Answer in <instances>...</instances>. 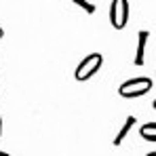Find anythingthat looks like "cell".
Returning <instances> with one entry per match:
<instances>
[{"label": "cell", "mask_w": 156, "mask_h": 156, "mask_svg": "<svg viewBox=\"0 0 156 156\" xmlns=\"http://www.w3.org/2000/svg\"><path fill=\"white\" fill-rule=\"evenodd\" d=\"M135 127V116H127L125 118V125L120 127V131H118V135L114 137V146H120L122 141H125V137L129 135V131Z\"/></svg>", "instance_id": "5b68a950"}, {"label": "cell", "mask_w": 156, "mask_h": 156, "mask_svg": "<svg viewBox=\"0 0 156 156\" xmlns=\"http://www.w3.org/2000/svg\"><path fill=\"white\" fill-rule=\"evenodd\" d=\"M0 133H2V118H0Z\"/></svg>", "instance_id": "9c48e42d"}, {"label": "cell", "mask_w": 156, "mask_h": 156, "mask_svg": "<svg viewBox=\"0 0 156 156\" xmlns=\"http://www.w3.org/2000/svg\"><path fill=\"white\" fill-rule=\"evenodd\" d=\"M150 89H152V80L144 76V78H131L127 82H122V84L118 87V93H120V97H125V99H135V97L146 95Z\"/></svg>", "instance_id": "6da1fadb"}, {"label": "cell", "mask_w": 156, "mask_h": 156, "mask_svg": "<svg viewBox=\"0 0 156 156\" xmlns=\"http://www.w3.org/2000/svg\"><path fill=\"white\" fill-rule=\"evenodd\" d=\"M76 4H78V6H82L87 13H93V11H95V4H91V2H76Z\"/></svg>", "instance_id": "52a82bcc"}, {"label": "cell", "mask_w": 156, "mask_h": 156, "mask_svg": "<svg viewBox=\"0 0 156 156\" xmlns=\"http://www.w3.org/2000/svg\"><path fill=\"white\" fill-rule=\"evenodd\" d=\"M110 21L116 30H122L129 21V2L127 0H114L110 4Z\"/></svg>", "instance_id": "3957f363"}, {"label": "cell", "mask_w": 156, "mask_h": 156, "mask_svg": "<svg viewBox=\"0 0 156 156\" xmlns=\"http://www.w3.org/2000/svg\"><path fill=\"white\" fill-rule=\"evenodd\" d=\"M148 156H154V152H150V154H148Z\"/></svg>", "instance_id": "8fae6325"}, {"label": "cell", "mask_w": 156, "mask_h": 156, "mask_svg": "<svg viewBox=\"0 0 156 156\" xmlns=\"http://www.w3.org/2000/svg\"><path fill=\"white\" fill-rule=\"evenodd\" d=\"M101 63H104V57H101L99 53H91V55H87V57L76 66V72H74L76 80L82 82V80H89L91 76H95V74L99 72Z\"/></svg>", "instance_id": "7a4b0ae2"}, {"label": "cell", "mask_w": 156, "mask_h": 156, "mask_svg": "<svg viewBox=\"0 0 156 156\" xmlns=\"http://www.w3.org/2000/svg\"><path fill=\"white\" fill-rule=\"evenodd\" d=\"M139 135H141L146 141H150V144H156V122H146V125H141V129H139Z\"/></svg>", "instance_id": "8992f818"}, {"label": "cell", "mask_w": 156, "mask_h": 156, "mask_svg": "<svg viewBox=\"0 0 156 156\" xmlns=\"http://www.w3.org/2000/svg\"><path fill=\"white\" fill-rule=\"evenodd\" d=\"M2 36H4V32H2V27H0V38H2Z\"/></svg>", "instance_id": "ba28073f"}, {"label": "cell", "mask_w": 156, "mask_h": 156, "mask_svg": "<svg viewBox=\"0 0 156 156\" xmlns=\"http://www.w3.org/2000/svg\"><path fill=\"white\" fill-rule=\"evenodd\" d=\"M0 156H9V154H6V152H0Z\"/></svg>", "instance_id": "30bf717a"}, {"label": "cell", "mask_w": 156, "mask_h": 156, "mask_svg": "<svg viewBox=\"0 0 156 156\" xmlns=\"http://www.w3.org/2000/svg\"><path fill=\"white\" fill-rule=\"evenodd\" d=\"M148 38H150V32L141 30L139 36H137V51H135V66H144V53H146V44H148Z\"/></svg>", "instance_id": "277c9868"}]
</instances>
